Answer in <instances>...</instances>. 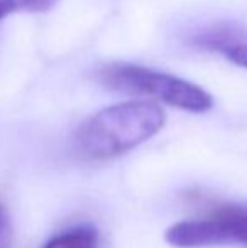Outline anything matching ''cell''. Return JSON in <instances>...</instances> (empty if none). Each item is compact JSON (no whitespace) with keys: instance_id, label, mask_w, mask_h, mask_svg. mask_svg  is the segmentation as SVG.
Instances as JSON below:
<instances>
[{"instance_id":"cell-1","label":"cell","mask_w":247,"mask_h":248,"mask_svg":"<svg viewBox=\"0 0 247 248\" xmlns=\"http://www.w3.org/2000/svg\"><path fill=\"white\" fill-rule=\"evenodd\" d=\"M166 115L152 101H125L88 117L75 132V150L86 160H109L139 147L165 127Z\"/></svg>"},{"instance_id":"cell-2","label":"cell","mask_w":247,"mask_h":248,"mask_svg":"<svg viewBox=\"0 0 247 248\" xmlns=\"http://www.w3.org/2000/svg\"><path fill=\"white\" fill-rule=\"evenodd\" d=\"M99 79L105 86L117 92L151 96L169 107L191 113H205L214 107L212 95L201 86L186 81L180 76L154 71L139 64H107L99 71Z\"/></svg>"},{"instance_id":"cell-3","label":"cell","mask_w":247,"mask_h":248,"mask_svg":"<svg viewBox=\"0 0 247 248\" xmlns=\"http://www.w3.org/2000/svg\"><path fill=\"white\" fill-rule=\"evenodd\" d=\"M165 240L176 248L247 247V204H218L200 218L175 223Z\"/></svg>"},{"instance_id":"cell-4","label":"cell","mask_w":247,"mask_h":248,"mask_svg":"<svg viewBox=\"0 0 247 248\" xmlns=\"http://www.w3.org/2000/svg\"><path fill=\"white\" fill-rule=\"evenodd\" d=\"M193 44L247 68V31L235 24H214L205 27L193 36Z\"/></svg>"},{"instance_id":"cell-5","label":"cell","mask_w":247,"mask_h":248,"mask_svg":"<svg viewBox=\"0 0 247 248\" xmlns=\"http://www.w3.org/2000/svg\"><path fill=\"white\" fill-rule=\"evenodd\" d=\"M99 233L92 226H75L53 236L43 248H97Z\"/></svg>"},{"instance_id":"cell-6","label":"cell","mask_w":247,"mask_h":248,"mask_svg":"<svg viewBox=\"0 0 247 248\" xmlns=\"http://www.w3.org/2000/svg\"><path fill=\"white\" fill-rule=\"evenodd\" d=\"M58 0H0L2 16L7 17L16 12H46L56 5Z\"/></svg>"},{"instance_id":"cell-7","label":"cell","mask_w":247,"mask_h":248,"mask_svg":"<svg viewBox=\"0 0 247 248\" xmlns=\"http://www.w3.org/2000/svg\"><path fill=\"white\" fill-rule=\"evenodd\" d=\"M12 219H10L9 209L5 208V204L0 202V248H10L12 243Z\"/></svg>"},{"instance_id":"cell-8","label":"cell","mask_w":247,"mask_h":248,"mask_svg":"<svg viewBox=\"0 0 247 248\" xmlns=\"http://www.w3.org/2000/svg\"><path fill=\"white\" fill-rule=\"evenodd\" d=\"M3 19V16H2V10H0V20H2Z\"/></svg>"}]
</instances>
